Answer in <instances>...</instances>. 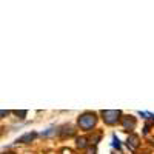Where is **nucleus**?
Here are the masks:
<instances>
[{"label": "nucleus", "instance_id": "1", "mask_svg": "<svg viewBox=\"0 0 154 154\" xmlns=\"http://www.w3.org/2000/svg\"><path fill=\"white\" fill-rule=\"evenodd\" d=\"M77 123H79V126L82 128V130L89 131V130H91V128L97 123V116H96L94 112H85V114H82L80 117H79Z\"/></svg>", "mask_w": 154, "mask_h": 154}, {"label": "nucleus", "instance_id": "5", "mask_svg": "<svg viewBox=\"0 0 154 154\" xmlns=\"http://www.w3.org/2000/svg\"><path fill=\"white\" fill-rule=\"evenodd\" d=\"M123 126L126 128V130H128V128H131V130H133V128L136 126V120L134 119H130V117H125L123 119Z\"/></svg>", "mask_w": 154, "mask_h": 154}, {"label": "nucleus", "instance_id": "3", "mask_svg": "<svg viewBox=\"0 0 154 154\" xmlns=\"http://www.w3.org/2000/svg\"><path fill=\"white\" fill-rule=\"evenodd\" d=\"M35 133H28V134H25V136H22V137H19L17 139V143H29L31 140H34L35 139Z\"/></svg>", "mask_w": 154, "mask_h": 154}, {"label": "nucleus", "instance_id": "8", "mask_svg": "<svg viewBox=\"0 0 154 154\" xmlns=\"http://www.w3.org/2000/svg\"><path fill=\"white\" fill-rule=\"evenodd\" d=\"M8 114H9V111H0V119H3V117H6Z\"/></svg>", "mask_w": 154, "mask_h": 154}, {"label": "nucleus", "instance_id": "2", "mask_svg": "<svg viewBox=\"0 0 154 154\" xmlns=\"http://www.w3.org/2000/svg\"><path fill=\"white\" fill-rule=\"evenodd\" d=\"M102 116L108 125H114L120 119V111H102Z\"/></svg>", "mask_w": 154, "mask_h": 154}, {"label": "nucleus", "instance_id": "6", "mask_svg": "<svg viewBox=\"0 0 154 154\" xmlns=\"http://www.w3.org/2000/svg\"><path fill=\"white\" fill-rule=\"evenodd\" d=\"M88 143H86V139L85 137H79V139H77V146H79V148H85Z\"/></svg>", "mask_w": 154, "mask_h": 154}, {"label": "nucleus", "instance_id": "7", "mask_svg": "<svg viewBox=\"0 0 154 154\" xmlns=\"http://www.w3.org/2000/svg\"><path fill=\"white\" fill-rule=\"evenodd\" d=\"M16 116H20V119H23L25 116H26V111H14Z\"/></svg>", "mask_w": 154, "mask_h": 154}, {"label": "nucleus", "instance_id": "9", "mask_svg": "<svg viewBox=\"0 0 154 154\" xmlns=\"http://www.w3.org/2000/svg\"><path fill=\"white\" fill-rule=\"evenodd\" d=\"M114 146L116 148H120V143H119V140H116V137H114Z\"/></svg>", "mask_w": 154, "mask_h": 154}, {"label": "nucleus", "instance_id": "10", "mask_svg": "<svg viewBox=\"0 0 154 154\" xmlns=\"http://www.w3.org/2000/svg\"><path fill=\"white\" fill-rule=\"evenodd\" d=\"M6 154H16V152H6Z\"/></svg>", "mask_w": 154, "mask_h": 154}, {"label": "nucleus", "instance_id": "4", "mask_svg": "<svg viewBox=\"0 0 154 154\" xmlns=\"http://www.w3.org/2000/svg\"><path fill=\"white\" fill-rule=\"evenodd\" d=\"M128 146H131V148H137V146H139V137H137V136H131V137H128Z\"/></svg>", "mask_w": 154, "mask_h": 154}]
</instances>
